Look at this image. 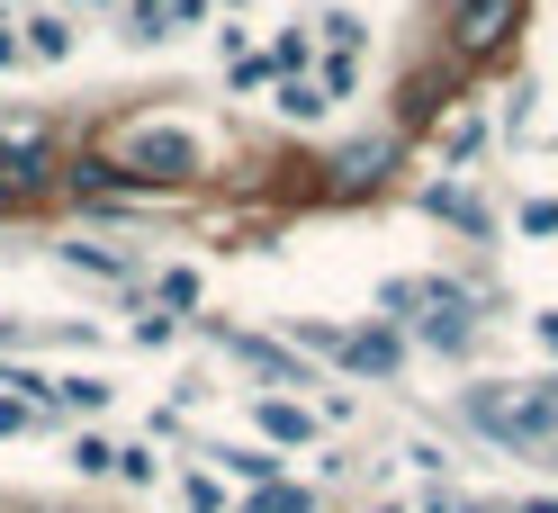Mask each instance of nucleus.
I'll return each instance as SVG.
<instances>
[{
  "mask_svg": "<svg viewBox=\"0 0 558 513\" xmlns=\"http://www.w3.org/2000/svg\"><path fill=\"white\" fill-rule=\"evenodd\" d=\"M262 424H270L279 441H306V415H298V405H262Z\"/></svg>",
  "mask_w": 558,
  "mask_h": 513,
  "instance_id": "nucleus-4",
  "label": "nucleus"
},
{
  "mask_svg": "<svg viewBox=\"0 0 558 513\" xmlns=\"http://www.w3.org/2000/svg\"><path fill=\"white\" fill-rule=\"evenodd\" d=\"M505 19H513V0H469V19H460V54H496V46H505Z\"/></svg>",
  "mask_w": 558,
  "mask_h": 513,
  "instance_id": "nucleus-1",
  "label": "nucleus"
},
{
  "mask_svg": "<svg viewBox=\"0 0 558 513\" xmlns=\"http://www.w3.org/2000/svg\"><path fill=\"white\" fill-rule=\"evenodd\" d=\"M253 513H306V496H298V487H262Z\"/></svg>",
  "mask_w": 558,
  "mask_h": 513,
  "instance_id": "nucleus-5",
  "label": "nucleus"
},
{
  "mask_svg": "<svg viewBox=\"0 0 558 513\" xmlns=\"http://www.w3.org/2000/svg\"><path fill=\"white\" fill-rule=\"evenodd\" d=\"M279 109H289V118H316V109H325V90H306V82H289V90H279Z\"/></svg>",
  "mask_w": 558,
  "mask_h": 513,
  "instance_id": "nucleus-6",
  "label": "nucleus"
},
{
  "mask_svg": "<svg viewBox=\"0 0 558 513\" xmlns=\"http://www.w3.org/2000/svg\"><path fill=\"white\" fill-rule=\"evenodd\" d=\"M135 162L162 171V181H181V171H198V145L190 135H135Z\"/></svg>",
  "mask_w": 558,
  "mask_h": 513,
  "instance_id": "nucleus-2",
  "label": "nucleus"
},
{
  "mask_svg": "<svg viewBox=\"0 0 558 513\" xmlns=\"http://www.w3.org/2000/svg\"><path fill=\"white\" fill-rule=\"evenodd\" d=\"M460 10H469V0H460Z\"/></svg>",
  "mask_w": 558,
  "mask_h": 513,
  "instance_id": "nucleus-7",
  "label": "nucleus"
},
{
  "mask_svg": "<svg viewBox=\"0 0 558 513\" xmlns=\"http://www.w3.org/2000/svg\"><path fill=\"white\" fill-rule=\"evenodd\" d=\"M378 162H388V145H361V154H342V181H378Z\"/></svg>",
  "mask_w": 558,
  "mask_h": 513,
  "instance_id": "nucleus-3",
  "label": "nucleus"
}]
</instances>
